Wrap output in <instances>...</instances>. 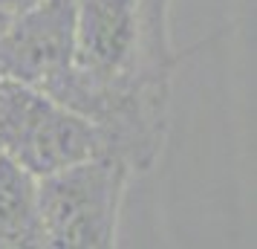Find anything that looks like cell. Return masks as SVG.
Listing matches in <instances>:
<instances>
[{
  "label": "cell",
  "instance_id": "obj_5",
  "mask_svg": "<svg viewBox=\"0 0 257 249\" xmlns=\"http://www.w3.org/2000/svg\"><path fill=\"white\" fill-rule=\"evenodd\" d=\"M44 243L38 217V177L0 154V246Z\"/></svg>",
  "mask_w": 257,
  "mask_h": 249
},
{
  "label": "cell",
  "instance_id": "obj_4",
  "mask_svg": "<svg viewBox=\"0 0 257 249\" xmlns=\"http://www.w3.org/2000/svg\"><path fill=\"white\" fill-rule=\"evenodd\" d=\"M142 0H75V64L95 78H116L145 47Z\"/></svg>",
  "mask_w": 257,
  "mask_h": 249
},
{
  "label": "cell",
  "instance_id": "obj_2",
  "mask_svg": "<svg viewBox=\"0 0 257 249\" xmlns=\"http://www.w3.org/2000/svg\"><path fill=\"white\" fill-rule=\"evenodd\" d=\"M0 154L35 177L98 154L93 125L61 99L0 72Z\"/></svg>",
  "mask_w": 257,
  "mask_h": 249
},
{
  "label": "cell",
  "instance_id": "obj_1",
  "mask_svg": "<svg viewBox=\"0 0 257 249\" xmlns=\"http://www.w3.org/2000/svg\"><path fill=\"white\" fill-rule=\"evenodd\" d=\"M127 189V165L110 156H87L38 177V217L49 246L104 249L116 243Z\"/></svg>",
  "mask_w": 257,
  "mask_h": 249
},
{
  "label": "cell",
  "instance_id": "obj_3",
  "mask_svg": "<svg viewBox=\"0 0 257 249\" xmlns=\"http://www.w3.org/2000/svg\"><path fill=\"white\" fill-rule=\"evenodd\" d=\"M75 64V0H38L0 38V72L44 90Z\"/></svg>",
  "mask_w": 257,
  "mask_h": 249
}]
</instances>
